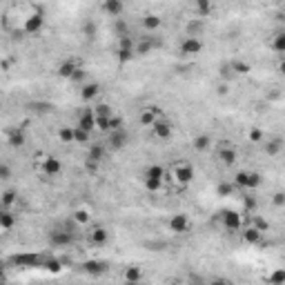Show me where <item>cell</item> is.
Masks as SVG:
<instances>
[{
  "label": "cell",
  "mask_w": 285,
  "mask_h": 285,
  "mask_svg": "<svg viewBox=\"0 0 285 285\" xmlns=\"http://www.w3.org/2000/svg\"><path fill=\"white\" fill-rule=\"evenodd\" d=\"M45 27V13H43V7H36L31 4V13L25 18L22 22V34L27 36H38Z\"/></svg>",
  "instance_id": "6da1fadb"
},
{
  "label": "cell",
  "mask_w": 285,
  "mask_h": 285,
  "mask_svg": "<svg viewBox=\"0 0 285 285\" xmlns=\"http://www.w3.org/2000/svg\"><path fill=\"white\" fill-rule=\"evenodd\" d=\"M232 183H234L236 187H240V190H256L258 185H261V174L258 172H249V169H240V172L234 174V178H232Z\"/></svg>",
  "instance_id": "7a4b0ae2"
},
{
  "label": "cell",
  "mask_w": 285,
  "mask_h": 285,
  "mask_svg": "<svg viewBox=\"0 0 285 285\" xmlns=\"http://www.w3.org/2000/svg\"><path fill=\"white\" fill-rule=\"evenodd\" d=\"M172 176H174V181H176L178 185H190V183L194 181L196 172H194V167H191V163H187V160H181V163L174 165Z\"/></svg>",
  "instance_id": "3957f363"
},
{
  "label": "cell",
  "mask_w": 285,
  "mask_h": 285,
  "mask_svg": "<svg viewBox=\"0 0 285 285\" xmlns=\"http://www.w3.org/2000/svg\"><path fill=\"white\" fill-rule=\"evenodd\" d=\"M218 160H221L225 167H232V165L238 160V151H236V147L232 145L230 141H218Z\"/></svg>",
  "instance_id": "277c9868"
},
{
  "label": "cell",
  "mask_w": 285,
  "mask_h": 285,
  "mask_svg": "<svg viewBox=\"0 0 285 285\" xmlns=\"http://www.w3.org/2000/svg\"><path fill=\"white\" fill-rule=\"evenodd\" d=\"M127 145H129V132L125 127L107 134V147H109L111 151H120V149H125Z\"/></svg>",
  "instance_id": "5b68a950"
},
{
  "label": "cell",
  "mask_w": 285,
  "mask_h": 285,
  "mask_svg": "<svg viewBox=\"0 0 285 285\" xmlns=\"http://www.w3.org/2000/svg\"><path fill=\"white\" fill-rule=\"evenodd\" d=\"M221 223L227 232H238L243 230V216L238 212H232V209H225L221 212Z\"/></svg>",
  "instance_id": "8992f818"
},
{
  "label": "cell",
  "mask_w": 285,
  "mask_h": 285,
  "mask_svg": "<svg viewBox=\"0 0 285 285\" xmlns=\"http://www.w3.org/2000/svg\"><path fill=\"white\" fill-rule=\"evenodd\" d=\"M87 240L92 245H96V247H102V245H107V240H109V232L102 225H89Z\"/></svg>",
  "instance_id": "52a82bcc"
},
{
  "label": "cell",
  "mask_w": 285,
  "mask_h": 285,
  "mask_svg": "<svg viewBox=\"0 0 285 285\" xmlns=\"http://www.w3.org/2000/svg\"><path fill=\"white\" fill-rule=\"evenodd\" d=\"M76 127L87 132V134H92L94 129H96V114H94V107H87V109L80 111L78 120H76Z\"/></svg>",
  "instance_id": "ba28073f"
},
{
  "label": "cell",
  "mask_w": 285,
  "mask_h": 285,
  "mask_svg": "<svg viewBox=\"0 0 285 285\" xmlns=\"http://www.w3.org/2000/svg\"><path fill=\"white\" fill-rule=\"evenodd\" d=\"M151 134H154L158 141H167V138H172V134H174L172 120H167L165 116H163V118H158L154 123V127H151Z\"/></svg>",
  "instance_id": "9c48e42d"
},
{
  "label": "cell",
  "mask_w": 285,
  "mask_h": 285,
  "mask_svg": "<svg viewBox=\"0 0 285 285\" xmlns=\"http://www.w3.org/2000/svg\"><path fill=\"white\" fill-rule=\"evenodd\" d=\"M40 165H43V174L49 178H56L58 174L62 172V160L56 158V156H45V158L40 160Z\"/></svg>",
  "instance_id": "30bf717a"
},
{
  "label": "cell",
  "mask_w": 285,
  "mask_h": 285,
  "mask_svg": "<svg viewBox=\"0 0 285 285\" xmlns=\"http://www.w3.org/2000/svg\"><path fill=\"white\" fill-rule=\"evenodd\" d=\"M200 51H203V40L200 38H190V36H185V38L181 40L183 56H198Z\"/></svg>",
  "instance_id": "8fae6325"
},
{
  "label": "cell",
  "mask_w": 285,
  "mask_h": 285,
  "mask_svg": "<svg viewBox=\"0 0 285 285\" xmlns=\"http://www.w3.org/2000/svg\"><path fill=\"white\" fill-rule=\"evenodd\" d=\"M167 225H169V232H174V234H185V232H190V216L178 212L169 218Z\"/></svg>",
  "instance_id": "7c38bea8"
},
{
  "label": "cell",
  "mask_w": 285,
  "mask_h": 285,
  "mask_svg": "<svg viewBox=\"0 0 285 285\" xmlns=\"http://www.w3.org/2000/svg\"><path fill=\"white\" fill-rule=\"evenodd\" d=\"M80 69V60L78 58H67V60H62L60 65H58V76L60 78H67V80H71V76L76 74V71Z\"/></svg>",
  "instance_id": "4fadbf2b"
},
{
  "label": "cell",
  "mask_w": 285,
  "mask_h": 285,
  "mask_svg": "<svg viewBox=\"0 0 285 285\" xmlns=\"http://www.w3.org/2000/svg\"><path fill=\"white\" fill-rule=\"evenodd\" d=\"M100 92H102L100 83H96V80H89V83L83 85V89H80V100H83V102H92V100H96V98L100 96Z\"/></svg>",
  "instance_id": "5bb4252c"
},
{
  "label": "cell",
  "mask_w": 285,
  "mask_h": 285,
  "mask_svg": "<svg viewBox=\"0 0 285 285\" xmlns=\"http://www.w3.org/2000/svg\"><path fill=\"white\" fill-rule=\"evenodd\" d=\"M49 243H51L53 247H67V245L74 243V234L65 232V230H53L51 234H49Z\"/></svg>",
  "instance_id": "9a60e30c"
},
{
  "label": "cell",
  "mask_w": 285,
  "mask_h": 285,
  "mask_svg": "<svg viewBox=\"0 0 285 285\" xmlns=\"http://www.w3.org/2000/svg\"><path fill=\"white\" fill-rule=\"evenodd\" d=\"M105 149H107V145H102V142H89V147H87V158H85V163L98 165L102 158H105Z\"/></svg>",
  "instance_id": "2e32d148"
},
{
  "label": "cell",
  "mask_w": 285,
  "mask_h": 285,
  "mask_svg": "<svg viewBox=\"0 0 285 285\" xmlns=\"http://www.w3.org/2000/svg\"><path fill=\"white\" fill-rule=\"evenodd\" d=\"M83 272L89 276H100L107 272V263L105 261H98V258H89V261L83 263Z\"/></svg>",
  "instance_id": "e0dca14e"
},
{
  "label": "cell",
  "mask_w": 285,
  "mask_h": 285,
  "mask_svg": "<svg viewBox=\"0 0 285 285\" xmlns=\"http://www.w3.org/2000/svg\"><path fill=\"white\" fill-rule=\"evenodd\" d=\"M100 9L107 13V16L114 18V20H118V18L125 13V4L120 2V0H105V2L100 4Z\"/></svg>",
  "instance_id": "ac0fdd59"
},
{
  "label": "cell",
  "mask_w": 285,
  "mask_h": 285,
  "mask_svg": "<svg viewBox=\"0 0 285 285\" xmlns=\"http://www.w3.org/2000/svg\"><path fill=\"white\" fill-rule=\"evenodd\" d=\"M7 142H9V147H13V149H20V147H25V142H27L25 129H18V127L9 129V132H7Z\"/></svg>",
  "instance_id": "d6986e66"
},
{
  "label": "cell",
  "mask_w": 285,
  "mask_h": 285,
  "mask_svg": "<svg viewBox=\"0 0 285 285\" xmlns=\"http://www.w3.org/2000/svg\"><path fill=\"white\" fill-rule=\"evenodd\" d=\"M141 25L147 34H154V31H158L160 27H163V18L156 16V13H145V16L141 18Z\"/></svg>",
  "instance_id": "ffe728a7"
},
{
  "label": "cell",
  "mask_w": 285,
  "mask_h": 285,
  "mask_svg": "<svg viewBox=\"0 0 285 285\" xmlns=\"http://www.w3.org/2000/svg\"><path fill=\"white\" fill-rule=\"evenodd\" d=\"M203 31H205V20H203V18H191V20H187L185 34L190 36V38H200Z\"/></svg>",
  "instance_id": "44dd1931"
},
{
  "label": "cell",
  "mask_w": 285,
  "mask_h": 285,
  "mask_svg": "<svg viewBox=\"0 0 285 285\" xmlns=\"http://www.w3.org/2000/svg\"><path fill=\"white\" fill-rule=\"evenodd\" d=\"M263 151H265L267 156H279L281 151H283V138L281 136L267 138V141L263 142Z\"/></svg>",
  "instance_id": "7402d4cb"
},
{
  "label": "cell",
  "mask_w": 285,
  "mask_h": 285,
  "mask_svg": "<svg viewBox=\"0 0 285 285\" xmlns=\"http://www.w3.org/2000/svg\"><path fill=\"white\" fill-rule=\"evenodd\" d=\"M240 238H243V243H247V245H258L263 240V234L254 225H249L240 232Z\"/></svg>",
  "instance_id": "603a6c76"
},
{
  "label": "cell",
  "mask_w": 285,
  "mask_h": 285,
  "mask_svg": "<svg viewBox=\"0 0 285 285\" xmlns=\"http://www.w3.org/2000/svg\"><path fill=\"white\" fill-rule=\"evenodd\" d=\"M145 279V274H142V270L138 265H129L123 270V281L125 283H138V281Z\"/></svg>",
  "instance_id": "cb8c5ba5"
},
{
  "label": "cell",
  "mask_w": 285,
  "mask_h": 285,
  "mask_svg": "<svg viewBox=\"0 0 285 285\" xmlns=\"http://www.w3.org/2000/svg\"><path fill=\"white\" fill-rule=\"evenodd\" d=\"M212 145H214V141H212L209 134H198V136L191 138V147H194V151H207Z\"/></svg>",
  "instance_id": "d4e9b609"
},
{
  "label": "cell",
  "mask_w": 285,
  "mask_h": 285,
  "mask_svg": "<svg viewBox=\"0 0 285 285\" xmlns=\"http://www.w3.org/2000/svg\"><path fill=\"white\" fill-rule=\"evenodd\" d=\"M156 120H158V116H156V111L151 109V105L149 107H145V109L141 111V114H138V123L142 125V127H154V123Z\"/></svg>",
  "instance_id": "484cf974"
},
{
  "label": "cell",
  "mask_w": 285,
  "mask_h": 285,
  "mask_svg": "<svg viewBox=\"0 0 285 285\" xmlns=\"http://www.w3.org/2000/svg\"><path fill=\"white\" fill-rule=\"evenodd\" d=\"M142 178H156V181H165V167L158 163H151L145 167L142 172Z\"/></svg>",
  "instance_id": "4316f807"
},
{
  "label": "cell",
  "mask_w": 285,
  "mask_h": 285,
  "mask_svg": "<svg viewBox=\"0 0 285 285\" xmlns=\"http://www.w3.org/2000/svg\"><path fill=\"white\" fill-rule=\"evenodd\" d=\"M58 141H60L62 145H71V142H76V127H71V125L60 127L58 129Z\"/></svg>",
  "instance_id": "83f0119b"
},
{
  "label": "cell",
  "mask_w": 285,
  "mask_h": 285,
  "mask_svg": "<svg viewBox=\"0 0 285 285\" xmlns=\"http://www.w3.org/2000/svg\"><path fill=\"white\" fill-rule=\"evenodd\" d=\"M194 11H196V18H203L205 20L209 13H214V4L209 2V0H196Z\"/></svg>",
  "instance_id": "f1b7e54d"
},
{
  "label": "cell",
  "mask_w": 285,
  "mask_h": 285,
  "mask_svg": "<svg viewBox=\"0 0 285 285\" xmlns=\"http://www.w3.org/2000/svg\"><path fill=\"white\" fill-rule=\"evenodd\" d=\"M270 47L274 49L276 53H281V56H285V29L283 31H276L274 36H272V43Z\"/></svg>",
  "instance_id": "f546056e"
},
{
  "label": "cell",
  "mask_w": 285,
  "mask_h": 285,
  "mask_svg": "<svg viewBox=\"0 0 285 285\" xmlns=\"http://www.w3.org/2000/svg\"><path fill=\"white\" fill-rule=\"evenodd\" d=\"M13 225H16V216H13L9 209H2V212H0V230L9 232Z\"/></svg>",
  "instance_id": "4dcf8cb0"
},
{
  "label": "cell",
  "mask_w": 285,
  "mask_h": 285,
  "mask_svg": "<svg viewBox=\"0 0 285 285\" xmlns=\"http://www.w3.org/2000/svg\"><path fill=\"white\" fill-rule=\"evenodd\" d=\"M18 200V194L16 190H4L2 194H0V205H2V209H11V205Z\"/></svg>",
  "instance_id": "1f68e13d"
},
{
  "label": "cell",
  "mask_w": 285,
  "mask_h": 285,
  "mask_svg": "<svg viewBox=\"0 0 285 285\" xmlns=\"http://www.w3.org/2000/svg\"><path fill=\"white\" fill-rule=\"evenodd\" d=\"M230 67H232V71H234L236 76H247L249 71H252V65L245 62V60H232Z\"/></svg>",
  "instance_id": "d6a6232c"
},
{
  "label": "cell",
  "mask_w": 285,
  "mask_h": 285,
  "mask_svg": "<svg viewBox=\"0 0 285 285\" xmlns=\"http://www.w3.org/2000/svg\"><path fill=\"white\" fill-rule=\"evenodd\" d=\"M71 218H74L78 225H89V223H92V214H89V209H85V207L76 209V212L71 214Z\"/></svg>",
  "instance_id": "836d02e7"
},
{
  "label": "cell",
  "mask_w": 285,
  "mask_h": 285,
  "mask_svg": "<svg viewBox=\"0 0 285 285\" xmlns=\"http://www.w3.org/2000/svg\"><path fill=\"white\" fill-rule=\"evenodd\" d=\"M270 285H285V267H276L270 276H267Z\"/></svg>",
  "instance_id": "e575fe53"
},
{
  "label": "cell",
  "mask_w": 285,
  "mask_h": 285,
  "mask_svg": "<svg viewBox=\"0 0 285 285\" xmlns=\"http://www.w3.org/2000/svg\"><path fill=\"white\" fill-rule=\"evenodd\" d=\"M114 34L118 36V38H125V36H129V25L125 18H118V20H114Z\"/></svg>",
  "instance_id": "d590c367"
},
{
  "label": "cell",
  "mask_w": 285,
  "mask_h": 285,
  "mask_svg": "<svg viewBox=\"0 0 285 285\" xmlns=\"http://www.w3.org/2000/svg\"><path fill=\"white\" fill-rule=\"evenodd\" d=\"M236 190H238V187H236L234 183H218L216 194H218V196H223V198H227V196H232Z\"/></svg>",
  "instance_id": "8d00e7d4"
},
{
  "label": "cell",
  "mask_w": 285,
  "mask_h": 285,
  "mask_svg": "<svg viewBox=\"0 0 285 285\" xmlns=\"http://www.w3.org/2000/svg\"><path fill=\"white\" fill-rule=\"evenodd\" d=\"M247 138H249V142H254V145H263V142H265V134H263V129H258V127L249 129Z\"/></svg>",
  "instance_id": "74e56055"
},
{
  "label": "cell",
  "mask_w": 285,
  "mask_h": 285,
  "mask_svg": "<svg viewBox=\"0 0 285 285\" xmlns=\"http://www.w3.org/2000/svg\"><path fill=\"white\" fill-rule=\"evenodd\" d=\"M94 114H96L98 118H111V116H114V111H111V107L107 105V102H100V105L94 107Z\"/></svg>",
  "instance_id": "f35d334b"
},
{
  "label": "cell",
  "mask_w": 285,
  "mask_h": 285,
  "mask_svg": "<svg viewBox=\"0 0 285 285\" xmlns=\"http://www.w3.org/2000/svg\"><path fill=\"white\" fill-rule=\"evenodd\" d=\"M142 187L147 191H160L163 190V181H156V178H142Z\"/></svg>",
  "instance_id": "ab89813d"
},
{
  "label": "cell",
  "mask_w": 285,
  "mask_h": 285,
  "mask_svg": "<svg viewBox=\"0 0 285 285\" xmlns=\"http://www.w3.org/2000/svg\"><path fill=\"white\" fill-rule=\"evenodd\" d=\"M151 49H154V40H151V38H142L141 43L136 45V53H142V56H145V53H149Z\"/></svg>",
  "instance_id": "60d3db41"
},
{
  "label": "cell",
  "mask_w": 285,
  "mask_h": 285,
  "mask_svg": "<svg viewBox=\"0 0 285 285\" xmlns=\"http://www.w3.org/2000/svg\"><path fill=\"white\" fill-rule=\"evenodd\" d=\"M43 267H45V270H47V272H53V274H58V272L62 270V263L58 261V258H47Z\"/></svg>",
  "instance_id": "b9f144b4"
},
{
  "label": "cell",
  "mask_w": 285,
  "mask_h": 285,
  "mask_svg": "<svg viewBox=\"0 0 285 285\" xmlns=\"http://www.w3.org/2000/svg\"><path fill=\"white\" fill-rule=\"evenodd\" d=\"M69 83H74V85H87V83H89V80H87V71H85L83 67H80V69L76 71L74 76H71Z\"/></svg>",
  "instance_id": "7bdbcfd3"
},
{
  "label": "cell",
  "mask_w": 285,
  "mask_h": 285,
  "mask_svg": "<svg viewBox=\"0 0 285 285\" xmlns=\"http://www.w3.org/2000/svg\"><path fill=\"white\" fill-rule=\"evenodd\" d=\"M96 31H98V27H96V22H94V20H87L83 25V34L87 36V38H96Z\"/></svg>",
  "instance_id": "ee69618b"
},
{
  "label": "cell",
  "mask_w": 285,
  "mask_h": 285,
  "mask_svg": "<svg viewBox=\"0 0 285 285\" xmlns=\"http://www.w3.org/2000/svg\"><path fill=\"white\" fill-rule=\"evenodd\" d=\"M254 227H256L261 234H265V232H270V223L265 221V218H261V216H254Z\"/></svg>",
  "instance_id": "f6af8a7d"
},
{
  "label": "cell",
  "mask_w": 285,
  "mask_h": 285,
  "mask_svg": "<svg viewBox=\"0 0 285 285\" xmlns=\"http://www.w3.org/2000/svg\"><path fill=\"white\" fill-rule=\"evenodd\" d=\"M116 53H118V60L120 62H129L134 56H136V51H134V49H118Z\"/></svg>",
  "instance_id": "bcb514c9"
},
{
  "label": "cell",
  "mask_w": 285,
  "mask_h": 285,
  "mask_svg": "<svg viewBox=\"0 0 285 285\" xmlns=\"http://www.w3.org/2000/svg\"><path fill=\"white\" fill-rule=\"evenodd\" d=\"M272 205H274V207H285V191H274V194H272Z\"/></svg>",
  "instance_id": "7dc6e473"
},
{
  "label": "cell",
  "mask_w": 285,
  "mask_h": 285,
  "mask_svg": "<svg viewBox=\"0 0 285 285\" xmlns=\"http://www.w3.org/2000/svg\"><path fill=\"white\" fill-rule=\"evenodd\" d=\"M221 76H223V83H227V80H234V78H236V74H234V71H232L230 62L221 67Z\"/></svg>",
  "instance_id": "c3c4849f"
},
{
  "label": "cell",
  "mask_w": 285,
  "mask_h": 285,
  "mask_svg": "<svg viewBox=\"0 0 285 285\" xmlns=\"http://www.w3.org/2000/svg\"><path fill=\"white\" fill-rule=\"evenodd\" d=\"M89 136H92V134H87V132H83V129L76 127V142H80V145H89Z\"/></svg>",
  "instance_id": "681fc988"
},
{
  "label": "cell",
  "mask_w": 285,
  "mask_h": 285,
  "mask_svg": "<svg viewBox=\"0 0 285 285\" xmlns=\"http://www.w3.org/2000/svg\"><path fill=\"white\" fill-rule=\"evenodd\" d=\"M118 49H134V51H136L132 36H125V38H118Z\"/></svg>",
  "instance_id": "f907efd6"
},
{
  "label": "cell",
  "mask_w": 285,
  "mask_h": 285,
  "mask_svg": "<svg viewBox=\"0 0 285 285\" xmlns=\"http://www.w3.org/2000/svg\"><path fill=\"white\" fill-rule=\"evenodd\" d=\"M11 178V167L9 163H0V181H9Z\"/></svg>",
  "instance_id": "816d5d0a"
},
{
  "label": "cell",
  "mask_w": 285,
  "mask_h": 285,
  "mask_svg": "<svg viewBox=\"0 0 285 285\" xmlns=\"http://www.w3.org/2000/svg\"><path fill=\"white\" fill-rule=\"evenodd\" d=\"M245 209H249V212H254L256 209V200H254V196H245Z\"/></svg>",
  "instance_id": "f5cc1de1"
},
{
  "label": "cell",
  "mask_w": 285,
  "mask_h": 285,
  "mask_svg": "<svg viewBox=\"0 0 285 285\" xmlns=\"http://www.w3.org/2000/svg\"><path fill=\"white\" fill-rule=\"evenodd\" d=\"M216 92H218V96H227V94H230V85H227V83H221Z\"/></svg>",
  "instance_id": "db71d44e"
},
{
  "label": "cell",
  "mask_w": 285,
  "mask_h": 285,
  "mask_svg": "<svg viewBox=\"0 0 285 285\" xmlns=\"http://www.w3.org/2000/svg\"><path fill=\"white\" fill-rule=\"evenodd\" d=\"M207 285H232V283L227 279H212Z\"/></svg>",
  "instance_id": "11a10c76"
},
{
  "label": "cell",
  "mask_w": 285,
  "mask_h": 285,
  "mask_svg": "<svg viewBox=\"0 0 285 285\" xmlns=\"http://www.w3.org/2000/svg\"><path fill=\"white\" fill-rule=\"evenodd\" d=\"M191 283H194V285H203V279H200V276H191Z\"/></svg>",
  "instance_id": "9f6ffc18"
},
{
  "label": "cell",
  "mask_w": 285,
  "mask_h": 285,
  "mask_svg": "<svg viewBox=\"0 0 285 285\" xmlns=\"http://www.w3.org/2000/svg\"><path fill=\"white\" fill-rule=\"evenodd\" d=\"M279 71L285 76V60H281V62H279Z\"/></svg>",
  "instance_id": "6f0895ef"
},
{
  "label": "cell",
  "mask_w": 285,
  "mask_h": 285,
  "mask_svg": "<svg viewBox=\"0 0 285 285\" xmlns=\"http://www.w3.org/2000/svg\"><path fill=\"white\" fill-rule=\"evenodd\" d=\"M167 285H183V281H178V279H172V281H169Z\"/></svg>",
  "instance_id": "680465c9"
},
{
  "label": "cell",
  "mask_w": 285,
  "mask_h": 285,
  "mask_svg": "<svg viewBox=\"0 0 285 285\" xmlns=\"http://www.w3.org/2000/svg\"><path fill=\"white\" fill-rule=\"evenodd\" d=\"M125 285H145L142 281H138V283H125Z\"/></svg>",
  "instance_id": "91938a15"
},
{
  "label": "cell",
  "mask_w": 285,
  "mask_h": 285,
  "mask_svg": "<svg viewBox=\"0 0 285 285\" xmlns=\"http://www.w3.org/2000/svg\"><path fill=\"white\" fill-rule=\"evenodd\" d=\"M281 60H285V56H281Z\"/></svg>",
  "instance_id": "94428289"
},
{
  "label": "cell",
  "mask_w": 285,
  "mask_h": 285,
  "mask_svg": "<svg viewBox=\"0 0 285 285\" xmlns=\"http://www.w3.org/2000/svg\"><path fill=\"white\" fill-rule=\"evenodd\" d=\"M283 11H285V4H283Z\"/></svg>",
  "instance_id": "6125c7cd"
}]
</instances>
